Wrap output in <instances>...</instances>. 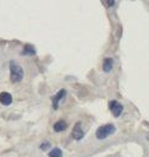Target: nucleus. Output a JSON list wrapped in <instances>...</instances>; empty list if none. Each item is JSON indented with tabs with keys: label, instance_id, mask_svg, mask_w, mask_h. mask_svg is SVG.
Instances as JSON below:
<instances>
[{
	"label": "nucleus",
	"instance_id": "obj_1",
	"mask_svg": "<svg viewBox=\"0 0 149 157\" xmlns=\"http://www.w3.org/2000/svg\"><path fill=\"white\" fill-rule=\"evenodd\" d=\"M23 78V69L16 61H10V80L16 83Z\"/></svg>",
	"mask_w": 149,
	"mask_h": 157
},
{
	"label": "nucleus",
	"instance_id": "obj_11",
	"mask_svg": "<svg viewBox=\"0 0 149 157\" xmlns=\"http://www.w3.org/2000/svg\"><path fill=\"white\" fill-rule=\"evenodd\" d=\"M49 147H50V144H49V142H43V144L40 145V148H42V150H48Z\"/></svg>",
	"mask_w": 149,
	"mask_h": 157
},
{
	"label": "nucleus",
	"instance_id": "obj_4",
	"mask_svg": "<svg viewBox=\"0 0 149 157\" xmlns=\"http://www.w3.org/2000/svg\"><path fill=\"white\" fill-rule=\"evenodd\" d=\"M83 136H84V131H83V129H82V126H81V123L78 121V123H76L74 126H73L72 137H73L74 140H81V139H83Z\"/></svg>",
	"mask_w": 149,
	"mask_h": 157
},
{
	"label": "nucleus",
	"instance_id": "obj_7",
	"mask_svg": "<svg viewBox=\"0 0 149 157\" xmlns=\"http://www.w3.org/2000/svg\"><path fill=\"white\" fill-rule=\"evenodd\" d=\"M53 128H54V131L61 132V131H64V130L67 129V123H66L65 120H57V121L54 124Z\"/></svg>",
	"mask_w": 149,
	"mask_h": 157
},
{
	"label": "nucleus",
	"instance_id": "obj_6",
	"mask_svg": "<svg viewBox=\"0 0 149 157\" xmlns=\"http://www.w3.org/2000/svg\"><path fill=\"white\" fill-rule=\"evenodd\" d=\"M0 103L2 105H10L12 103V96L9 92H1L0 93Z\"/></svg>",
	"mask_w": 149,
	"mask_h": 157
},
{
	"label": "nucleus",
	"instance_id": "obj_2",
	"mask_svg": "<svg viewBox=\"0 0 149 157\" xmlns=\"http://www.w3.org/2000/svg\"><path fill=\"white\" fill-rule=\"evenodd\" d=\"M115 131H116V128H115L112 124H105V125H101V126H99V128L96 129L95 136H96V139H99V140H104V139H106L107 136L112 135Z\"/></svg>",
	"mask_w": 149,
	"mask_h": 157
},
{
	"label": "nucleus",
	"instance_id": "obj_10",
	"mask_svg": "<svg viewBox=\"0 0 149 157\" xmlns=\"http://www.w3.org/2000/svg\"><path fill=\"white\" fill-rule=\"evenodd\" d=\"M49 157H62V151L59 147H54L49 152Z\"/></svg>",
	"mask_w": 149,
	"mask_h": 157
},
{
	"label": "nucleus",
	"instance_id": "obj_3",
	"mask_svg": "<svg viewBox=\"0 0 149 157\" xmlns=\"http://www.w3.org/2000/svg\"><path fill=\"white\" fill-rule=\"evenodd\" d=\"M109 108L111 110V113L114 114V117H120L121 113L123 112V107L121 103H118L117 101H111L109 103Z\"/></svg>",
	"mask_w": 149,
	"mask_h": 157
},
{
	"label": "nucleus",
	"instance_id": "obj_5",
	"mask_svg": "<svg viewBox=\"0 0 149 157\" xmlns=\"http://www.w3.org/2000/svg\"><path fill=\"white\" fill-rule=\"evenodd\" d=\"M66 96V91L65 90H60L54 97H53V108L54 109H57L59 108V102Z\"/></svg>",
	"mask_w": 149,
	"mask_h": 157
},
{
	"label": "nucleus",
	"instance_id": "obj_8",
	"mask_svg": "<svg viewBox=\"0 0 149 157\" xmlns=\"http://www.w3.org/2000/svg\"><path fill=\"white\" fill-rule=\"evenodd\" d=\"M112 66H114V60H112V58H105L104 61H103V70H104L105 72H109V71H111Z\"/></svg>",
	"mask_w": 149,
	"mask_h": 157
},
{
	"label": "nucleus",
	"instance_id": "obj_9",
	"mask_svg": "<svg viewBox=\"0 0 149 157\" xmlns=\"http://www.w3.org/2000/svg\"><path fill=\"white\" fill-rule=\"evenodd\" d=\"M22 54L23 55H34L35 54V49L33 48V45L31 44H26L23 50H22Z\"/></svg>",
	"mask_w": 149,
	"mask_h": 157
},
{
	"label": "nucleus",
	"instance_id": "obj_12",
	"mask_svg": "<svg viewBox=\"0 0 149 157\" xmlns=\"http://www.w3.org/2000/svg\"><path fill=\"white\" fill-rule=\"evenodd\" d=\"M106 4H107V5H109V6H112V5H114V4H115V1H107V2H106Z\"/></svg>",
	"mask_w": 149,
	"mask_h": 157
}]
</instances>
